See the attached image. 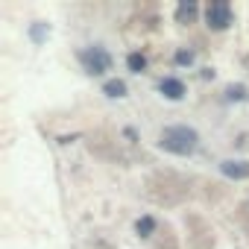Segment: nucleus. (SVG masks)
I'll return each instance as SVG.
<instances>
[{
    "mask_svg": "<svg viewBox=\"0 0 249 249\" xmlns=\"http://www.w3.org/2000/svg\"><path fill=\"white\" fill-rule=\"evenodd\" d=\"M220 173L229 179H249V161H220Z\"/></svg>",
    "mask_w": 249,
    "mask_h": 249,
    "instance_id": "20e7f679",
    "label": "nucleus"
},
{
    "mask_svg": "<svg viewBox=\"0 0 249 249\" xmlns=\"http://www.w3.org/2000/svg\"><path fill=\"white\" fill-rule=\"evenodd\" d=\"M205 21H208L211 30H226V27L231 24V9H229V3H211L208 12H205Z\"/></svg>",
    "mask_w": 249,
    "mask_h": 249,
    "instance_id": "7ed1b4c3",
    "label": "nucleus"
},
{
    "mask_svg": "<svg viewBox=\"0 0 249 249\" xmlns=\"http://www.w3.org/2000/svg\"><path fill=\"white\" fill-rule=\"evenodd\" d=\"M106 94L108 97H123L126 94V85H123L120 79H111V82H106Z\"/></svg>",
    "mask_w": 249,
    "mask_h": 249,
    "instance_id": "423d86ee",
    "label": "nucleus"
},
{
    "mask_svg": "<svg viewBox=\"0 0 249 249\" xmlns=\"http://www.w3.org/2000/svg\"><path fill=\"white\" fill-rule=\"evenodd\" d=\"M144 68H147V59H144L141 53H129V71H132V73H141Z\"/></svg>",
    "mask_w": 249,
    "mask_h": 249,
    "instance_id": "0eeeda50",
    "label": "nucleus"
},
{
    "mask_svg": "<svg viewBox=\"0 0 249 249\" xmlns=\"http://www.w3.org/2000/svg\"><path fill=\"white\" fill-rule=\"evenodd\" d=\"M159 91H161L164 97H170V100H182V97H185V85H182L179 79H173V76L161 79V82H159Z\"/></svg>",
    "mask_w": 249,
    "mask_h": 249,
    "instance_id": "39448f33",
    "label": "nucleus"
},
{
    "mask_svg": "<svg viewBox=\"0 0 249 249\" xmlns=\"http://www.w3.org/2000/svg\"><path fill=\"white\" fill-rule=\"evenodd\" d=\"M79 62L85 65L88 73H106V71L111 68V56H108L103 47H88V50H82V53H79Z\"/></svg>",
    "mask_w": 249,
    "mask_h": 249,
    "instance_id": "f03ea898",
    "label": "nucleus"
},
{
    "mask_svg": "<svg viewBox=\"0 0 249 249\" xmlns=\"http://www.w3.org/2000/svg\"><path fill=\"white\" fill-rule=\"evenodd\" d=\"M194 15V3H188V6H179V18L185 21V18H191Z\"/></svg>",
    "mask_w": 249,
    "mask_h": 249,
    "instance_id": "6e6552de",
    "label": "nucleus"
},
{
    "mask_svg": "<svg viewBox=\"0 0 249 249\" xmlns=\"http://www.w3.org/2000/svg\"><path fill=\"white\" fill-rule=\"evenodd\" d=\"M138 231H144V234H147V231H153V220H150V217H144V220L138 223Z\"/></svg>",
    "mask_w": 249,
    "mask_h": 249,
    "instance_id": "1a4fd4ad",
    "label": "nucleus"
},
{
    "mask_svg": "<svg viewBox=\"0 0 249 249\" xmlns=\"http://www.w3.org/2000/svg\"><path fill=\"white\" fill-rule=\"evenodd\" d=\"M159 147L173 153V156H191L199 147V135L191 126H167L159 138Z\"/></svg>",
    "mask_w": 249,
    "mask_h": 249,
    "instance_id": "f257e3e1",
    "label": "nucleus"
}]
</instances>
